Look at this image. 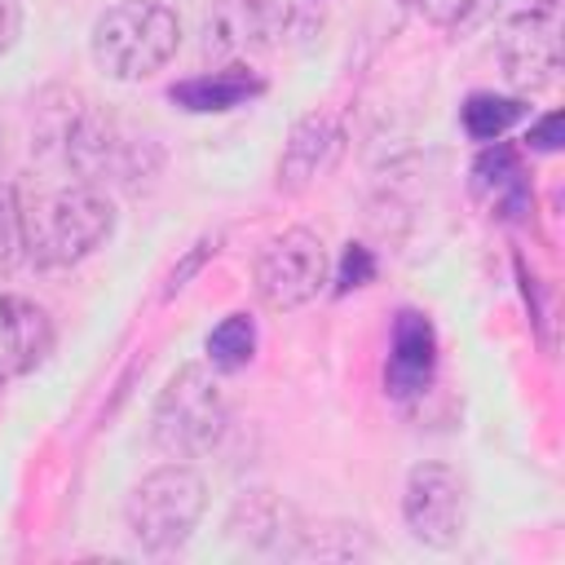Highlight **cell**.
<instances>
[{
	"label": "cell",
	"mask_w": 565,
	"mask_h": 565,
	"mask_svg": "<svg viewBox=\"0 0 565 565\" xmlns=\"http://www.w3.org/2000/svg\"><path fill=\"white\" fill-rule=\"evenodd\" d=\"M35 146L57 154L88 185L137 181V177L154 172V163H159V150L150 137L128 132L115 115L93 110V102H79V97H66V106L40 124Z\"/></svg>",
	"instance_id": "1"
},
{
	"label": "cell",
	"mask_w": 565,
	"mask_h": 565,
	"mask_svg": "<svg viewBox=\"0 0 565 565\" xmlns=\"http://www.w3.org/2000/svg\"><path fill=\"white\" fill-rule=\"evenodd\" d=\"M110 230H115V207L88 181L53 185L40 190L31 203H22V243L40 269L79 265L110 238Z\"/></svg>",
	"instance_id": "2"
},
{
	"label": "cell",
	"mask_w": 565,
	"mask_h": 565,
	"mask_svg": "<svg viewBox=\"0 0 565 565\" xmlns=\"http://www.w3.org/2000/svg\"><path fill=\"white\" fill-rule=\"evenodd\" d=\"M177 44H181V18L163 0H119L93 22L88 35V53L97 71L119 84H137L163 71Z\"/></svg>",
	"instance_id": "3"
},
{
	"label": "cell",
	"mask_w": 565,
	"mask_h": 565,
	"mask_svg": "<svg viewBox=\"0 0 565 565\" xmlns=\"http://www.w3.org/2000/svg\"><path fill=\"white\" fill-rule=\"evenodd\" d=\"M203 508H207L203 477L185 459H172V463L146 472L128 490L124 521H128V534L146 552H172V547H181L194 534Z\"/></svg>",
	"instance_id": "4"
},
{
	"label": "cell",
	"mask_w": 565,
	"mask_h": 565,
	"mask_svg": "<svg viewBox=\"0 0 565 565\" xmlns=\"http://www.w3.org/2000/svg\"><path fill=\"white\" fill-rule=\"evenodd\" d=\"M221 433H225V397L216 380L199 362L181 366L154 402V415H150L154 446L168 459H199L221 441Z\"/></svg>",
	"instance_id": "5"
},
{
	"label": "cell",
	"mask_w": 565,
	"mask_h": 565,
	"mask_svg": "<svg viewBox=\"0 0 565 565\" xmlns=\"http://www.w3.org/2000/svg\"><path fill=\"white\" fill-rule=\"evenodd\" d=\"M327 274H331V260H327L322 238H318L313 230H300V225L274 234V238L260 247L256 269H252L260 305H265V309H278V313L309 305V300L322 291Z\"/></svg>",
	"instance_id": "6"
},
{
	"label": "cell",
	"mask_w": 565,
	"mask_h": 565,
	"mask_svg": "<svg viewBox=\"0 0 565 565\" xmlns=\"http://www.w3.org/2000/svg\"><path fill=\"white\" fill-rule=\"evenodd\" d=\"M406 530L428 547H455L468 525V486L450 463H415L402 490Z\"/></svg>",
	"instance_id": "7"
},
{
	"label": "cell",
	"mask_w": 565,
	"mask_h": 565,
	"mask_svg": "<svg viewBox=\"0 0 565 565\" xmlns=\"http://www.w3.org/2000/svg\"><path fill=\"white\" fill-rule=\"evenodd\" d=\"M503 75L516 88H543L561 66V40H556V13L552 4H530L503 35Z\"/></svg>",
	"instance_id": "8"
},
{
	"label": "cell",
	"mask_w": 565,
	"mask_h": 565,
	"mask_svg": "<svg viewBox=\"0 0 565 565\" xmlns=\"http://www.w3.org/2000/svg\"><path fill=\"white\" fill-rule=\"evenodd\" d=\"M53 349V322L49 313L26 300L0 291V388L26 371H35Z\"/></svg>",
	"instance_id": "9"
},
{
	"label": "cell",
	"mask_w": 565,
	"mask_h": 565,
	"mask_svg": "<svg viewBox=\"0 0 565 565\" xmlns=\"http://www.w3.org/2000/svg\"><path fill=\"white\" fill-rule=\"evenodd\" d=\"M433 371H437V331L424 313L402 309L393 322V340H388L384 384L393 397H415L433 384Z\"/></svg>",
	"instance_id": "10"
},
{
	"label": "cell",
	"mask_w": 565,
	"mask_h": 565,
	"mask_svg": "<svg viewBox=\"0 0 565 565\" xmlns=\"http://www.w3.org/2000/svg\"><path fill=\"white\" fill-rule=\"evenodd\" d=\"M340 141H344V132H340V124L331 115H318L313 110V115L296 119V128H291V137H287V146L278 154V190H291L296 194L309 181H318L335 163Z\"/></svg>",
	"instance_id": "11"
},
{
	"label": "cell",
	"mask_w": 565,
	"mask_h": 565,
	"mask_svg": "<svg viewBox=\"0 0 565 565\" xmlns=\"http://www.w3.org/2000/svg\"><path fill=\"white\" fill-rule=\"evenodd\" d=\"M472 185H477V194H486V203H490L494 216H503V221L525 216L530 203H534L530 181H525V168H521V159H516L512 146L486 150V154L477 159V168H472Z\"/></svg>",
	"instance_id": "12"
},
{
	"label": "cell",
	"mask_w": 565,
	"mask_h": 565,
	"mask_svg": "<svg viewBox=\"0 0 565 565\" xmlns=\"http://www.w3.org/2000/svg\"><path fill=\"white\" fill-rule=\"evenodd\" d=\"M265 84L247 71V66H221V71H203L194 79H181L168 88V97L181 106V110H194V115H212V110H234L243 106L247 97H256Z\"/></svg>",
	"instance_id": "13"
},
{
	"label": "cell",
	"mask_w": 565,
	"mask_h": 565,
	"mask_svg": "<svg viewBox=\"0 0 565 565\" xmlns=\"http://www.w3.org/2000/svg\"><path fill=\"white\" fill-rule=\"evenodd\" d=\"M203 49L207 53H230L252 40L274 35V22L265 18V0H216L207 22H203Z\"/></svg>",
	"instance_id": "14"
},
{
	"label": "cell",
	"mask_w": 565,
	"mask_h": 565,
	"mask_svg": "<svg viewBox=\"0 0 565 565\" xmlns=\"http://www.w3.org/2000/svg\"><path fill=\"white\" fill-rule=\"evenodd\" d=\"M225 530H234V534H243L252 543H274L282 530H300V525H296V512L274 490H252V494H243L234 503Z\"/></svg>",
	"instance_id": "15"
},
{
	"label": "cell",
	"mask_w": 565,
	"mask_h": 565,
	"mask_svg": "<svg viewBox=\"0 0 565 565\" xmlns=\"http://www.w3.org/2000/svg\"><path fill=\"white\" fill-rule=\"evenodd\" d=\"M525 102L521 97H494V93H472L459 110V124L472 141H499L516 119H525Z\"/></svg>",
	"instance_id": "16"
},
{
	"label": "cell",
	"mask_w": 565,
	"mask_h": 565,
	"mask_svg": "<svg viewBox=\"0 0 565 565\" xmlns=\"http://www.w3.org/2000/svg\"><path fill=\"white\" fill-rule=\"evenodd\" d=\"M203 349H207V362H212L216 371H243V366L256 358V322H252L247 313H225V318L207 331Z\"/></svg>",
	"instance_id": "17"
},
{
	"label": "cell",
	"mask_w": 565,
	"mask_h": 565,
	"mask_svg": "<svg viewBox=\"0 0 565 565\" xmlns=\"http://www.w3.org/2000/svg\"><path fill=\"white\" fill-rule=\"evenodd\" d=\"M22 256H26V243H22V199H18L13 185H0V278H9Z\"/></svg>",
	"instance_id": "18"
},
{
	"label": "cell",
	"mask_w": 565,
	"mask_h": 565,
	"mask_svg": "<svg viewBox=\"0 0 565 565\" xmlns=\"http://www.w3.org/2000/svg\"><path fill=\"white\" fill-rule=\"evenodd\" d=\"M375 278V256L362 247V243H349L344 260H340V291H353V287H366Z\"/></svg>",
	"instance_id": "19"
},
{
	"label": "cell",
	"mask_w": 565,
	"mask_h": 565,
	"mask_svg": "<svg viewBox=\"0 0 565 565\" xmlns=\"http://www.w3.org/2000/svg\"><path fill=\"white\" fill-rule=\"evenodd\" d=\"M207 256H216V238H199V243H194V252H190V256H185V260H181V265H177V269L168 274L163 300H168V296H177V291L185 287V278H190V274H199V265H203Z\"/></svg>",
	"instance_id": "20"
},
{
	"label": "cell",
	"mask_w": 565,
	"mask_h": 565,
	"mask_svg": "<svg viewBox=\"0 0 565 565\" xmlns=\"http://www.w3.org/2000/svg\"><path fill=\"white\" fill-rule=\"evenodd\" d=\"M477 0H419V13L433 22V26H455L472 13Z\"/></svg>",
	"instance_id": "21"
},
{
	"label": "cell",
	"mask_w": 565,
	"mask_h": 565,
	"mask_svg": "<svg viewBox=\"0 0 565 565\" xmlns=\"http://www.w3.org/2000/svg\"><path fill=\"white\" fill-rule=\"evenodd\" d=\"M22 35V0H0V57L18 44Z\"/></svg>",
	"instance_id": "22"
},
{
	"label": "cell",
	"mask_w": 565,
	"mask_h": 565,
	"mask_svg": "<svg viewBox=\"0 0 565 565\" xmlns=\"http://www.w3.org/2000/svg\"><path fill=\"white\" fill-rule=\"evenodd\" d=\"M525 141H530V150H556V146H561V115H556V110L543 115V119L530 128Z\"/></svg>",
	"instance_id": "23"
}]
</instances>
